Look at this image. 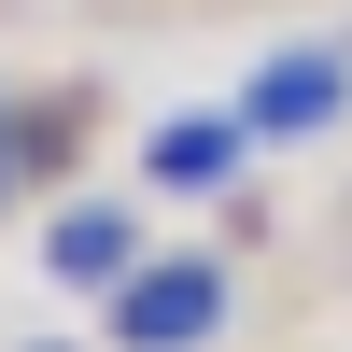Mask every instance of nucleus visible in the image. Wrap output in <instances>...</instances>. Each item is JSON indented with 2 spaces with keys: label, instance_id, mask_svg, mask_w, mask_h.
<instances>
[{
  "label": "nucleus",
  "instance_id": "f257e3e1",
  "mask_svg": "<svg viewBox=\"0 0 352 352\" xmlns=\"http://www.w3.org/2000/svg\"><path fill=\"white\" fill-rule=\"evenodd\" d=\"M226 324V268L212 254H141L113 282V352H197Z\"/></svg>",
  "mask_w": 352,
  "mask_h": 352
},
{
  "label": "nucleus",
  "instance_id": "f03ea898",
  "mask_svg": "<svg viewBox=\"0 0 352 352\" xmlns=\"http://www.w3.org/2000/svg\"><path fill=\"white\" fill-rule=\"evenodd\" d=\"M352 113V56L338 43H296V56H268V71L240 85V127L254 141H310V127H338Z\"/></svg>",
  "mask_w": 352,
  "mask_h": 352
},
{
  "label": "nucleus",
  "instance_id": "7ed1b4c3",
  "mask_svg": "<svg viewBox=\"0 0 352 352\" xmlns=\"http://www.w3.org/2000/svg\"><path fill=\"white\" fill-rule=\"evenodd\" d=\"M43 268L71 282V296H113V282L141 268V212L127 197H71V212L43 226Z\"/></svg>",
  "mask_w": 352,
  "mask_h": 352
},
{
  "label": "nucleus",
  "instance_id": "20e7f679",
  "mask_svg": "<svg viewBox=\"0 0 352 352\" xmlns=\"http://www.w3.org/2000/svg\"><path fill=\"white\" fill-rule=\"evenodd\" d=\"M240 155H254L240 113H184V127H155V184H226Z\"/></svg>",
  "mask_w": 352,
  "mask_h": 352
}]
</instances>
